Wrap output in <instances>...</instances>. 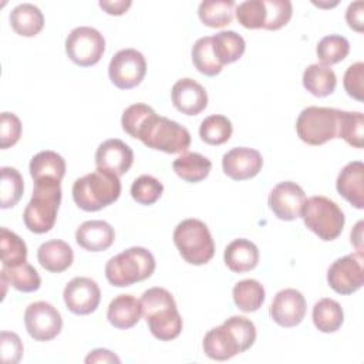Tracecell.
<instances>
[{
  "mask_svg": "<svg viewBox=\"0 0 364 364\" xmlns=\"http://www.w3.org/2000/svg\"><path fill=\"white\" fill-rule=\"evenodd\" d=\"M104 51V36L94 27H75L65 38V53L68 58L80 67L95 65L101 60Z\"/></svg>",
  "mask_w": 364,
  "mask_h": 364,
  "instance_id": "30bf717a",
  "label": "cell"
},
{
  "mask_svg": "<svg viewBox=\"0 0 364 364\" xmlns=\"http://www.w3.org/2000/svg\"><path fill=\"white\" fill-rule=\"evenodd\" d=\"M192 61L195 68L208 77H215L222 71V64L218 61L212 48V36L200 37L192 47Z\"/></svg>",
  "mask_w": 364,
  "mask_h": 364,
  "instance_id": "8d00e7d4",
  "label": "cell"
},
{
  "mask_svg": "<svg viewBox=\"0 0 364 364\" xmlns=\"http://www.w3.org/2000/svg\"><path fill=\"white\" fill-rule=\"evenodd\" d=\"M363 78H364V64L361 61L351 64L346 73H344V78H343V84H344V90L346 92L357 100V101H363Z\"/></svg>",
  "mask_w": 364,
  "mask_h": 364,
  "instance_id": "bcb514c9",
  "label": "cell"
},
{
  "mask_svg": "<svg viewBox=\"0 0 364 364\" xmlns=\"http://www.w3.org/2000/svg\"><path fill=\"white\" fill-rule=\"evenodd\" d=\"M223 260L229 270L235 273H245L257 266L259 249L247 239H235L226 246Z\"/></svg>",
  "mask_w": 364,
  "mask_h": 364,
  "instance_id": "cb8c5ba5",
  "label": "cell"
},
{
  "mask_svg": "<svg viewBox=\"0 0 364 364\" xmlns=\"http://www.w3.org/2000/svg\"><path fill=\"white\" fill-rule=\"evenodd\" d=\"M0 249L3 267H14L27 262L26 242L7 228H0Z\"/></svg>",
  "mask_w": 364,
  "mask_h": 364,
  "instance_id": "d590c367",
  "label": "cell"
},
{
  "mask_svg": "<svg viewBox=\"0 0 364 364\" xmlns=\"http://www.w3.org/2000/svg\"><path fill=\"white\" fill-rule=\"evenodd\" d=\"M33 181L55 179L61 181L65 175V161L54 151H41L36 154L28 165Z\"/></svg>",
  "mask_w": 364,
  "mask_h": 364,
  "instance_id": "4316f807",
  "label": "cell"
},
{
  "mask_svg": "<svg viewBox=\"0 0 364 364\" xmlns=\"http://www.w3.org/2000/svg\"><path fill=\"white\" fill-rule=\"evenodd\" d=\"M146 74V61L141 51L124 48L114 54L108 65L111 82L119 90H131L139 85Z\"/></svg>",
  "mask_w": 364,
  "mask_h": 364,
  "instance_id": "7c38bea8",
  "label": "cell"
},
{
  "mask_svg": "<svg viewBox=\"0 0 364 364\" xmlns=\"http://www.w3.org/2000/svg\"><path fill=\"white\" fill-rule=\"evenodd\" d=\"M0 182V206L1 209L13 208L18 203L24 192V181L21 173L11 166H3Z\"/></svg>",
  "mask_w": 364,
  "mask_h": 364,
  "instance_id": "74e56055",
  "label": "cell"
},
{
  "mask_svg": "<svg viewBox=\"0 0 364 364\" xmlns=\"http://www.w3.org/2000/svg\"><path fill=\"white\" fill-rule=\"evenodd\" d=\"M63 297L71 313L87 316L97 310L101 300V290L95 280L78 276L67 283Z\"/></svg>",
  "mask_w": 364,
  "mask_h": 364,
  "instance_id": "5bb4252c",
  "label": "cell"
},
{
  "mask_svg": "<svg viewBox=\"0 0 364 364\" xmlns=\"http://www.w3.org/2000/svg\"><path fill=\"white\" fill-rule=\"evenodd\" d=\"M173 243L182 259L195 266L208 263L215 255V242L208 226L199 219H185L173 230Z\"/></svg>",
  "mask_w": 364,
  "mask_h": 364,
  "instance_id": "52a82bcc",
  "label": "cell"
},
{
  "mask_svg": "<svg viewBox=\"0 0 364 364\" xmlns=\"http://www.w3.org/2000/svg\"><path fill=\"white\" fill-rule=\"evenodd\" d=\"M154 112V109L146 104H132L122 112L121 125L122 129L132 138H136L138 131L146 121V118Z\"/></svg>",
  "mask_w": 364,
  "mask_h": 364,
  "instance_id": "7bdbcfd3",
  "label": "cell"
},
{
  "mask_svg": "<svg viewBox=\"0 0 364 364\" xmlns=\"http://www.w3.org/2000/svg\"><path fill=\"white\" fill-rule=\"evenodd\" d=\"M173 107L185 115H198L208 107L206 90L192 78H181L172 85Z\"/></svg>",
  "mask_w": 364,
  "mask_h": 364,
  "instance_id": "d6986e66",
  "label": "cell"
},
{
  "mask_svg": "<svg viewBox=\"0 0 364 364\" xmlns=\"http://www.w3.org/2000/svg\"><path fill=\"white\" fill-rule=\"evenodd\" d=\"M10 26L18 36L34 37L44 27V16L37 6L21 3L10 11Z\"/></svg>",
  "mask_w": 364,
  "mask_h": 364,
  "instance_id": "d4e9b609",
  "label": "cell"
},
{
  "mask_svg": "<svg viewBox=\"0 0 364 364\" xmlns=\"http://www.w3.org/2000/svg\"><path fill=\"white\" fill-rule=\"evenodd\" d=\"M337 192L354 208H364V164L361 161L348 162L336 181Z\"/></svg>",
  "mask_w": 364,
  "mask_h": 364,
  "instance_id": "ffe728a7",
  "label": "cell"
},
{
  "mask_svg": "<svg viewBox=\"0 0 364 364\" xmlns=\"http://www.w3.org/2000/svg\"><path fill=\"white\" fill-rule=\"evenodd\" d=\"M142 316L152 336L161 341H171L182 331V317L171 291L164 287H151L141 297Z\"/></svg>",
  "mask_w": 364,
  "mask_h": 364,
  "instance_id": "7a4b0ae2",
  "label": "cell"
},
{
  "mask_svg": "<svg viewBox=\"0 0 364 364\" xmlns=\"http://www.w3.org/2000/svg\"><path fill=\"white\" fill-rule=\"evenodd\" d=\"M263 166L262 154L247 146H236L222 156L225 175L233 181H246L256 176Z\"/></svg>",
  "mask_w": 364,
  "mask_h": 364,
  "instance_id": "e0dca14e",
  "label": "cell"
},
{
  "mask_svg": "<svg viewBox=\"0 0 364 364\" xmlns=\"http://www.w3.org/2000/svg\"><path fill=\"white\" fill-rule=\"evenodd\" d=\"M172 168L183 181L198 183L208 178L212 169V162L198 152H183L173 161Z\"/></svg>",
  "mask_w": 364,
  "mask_h": 364,
  "instance_id": "83f0119b",
  "label": "cell"
},
{
  "mask_svg": "<svg viewBox=\"0 0 364 364\" xmlns=\"http://www.w3.org/2000/svg\"><path fill=\"white\" fill-rule=\"evenodd\" d=\"M26 330L36 341H50L55 338L63 328L60 311L47 301H34L24 311Z\"/></svg>",
  "mask_w": 364,
  "mask_h": 364,
  "instance_id": "4fadbf2b",
  "label": "cell"
},
{
  "mask_svg": "<svg viewBox=\"0 0 364 364\" xmlns=\"http://www.w3.org/2000/svg\"><path fill=\"white\" fill-rule=\"evenodd\" d=\"M0 277L23 293H31L40 289L41 277L38 272L27 262L14 267H1Z\"/></svg>",
  "mask_w": 364,
  "mask_h": 364,
  "instance_id": "d6a6232c",
  "label": "cell"
},
{
  "mask_svg": "<svg viewBox=\"0 0 364 364\" xmlns=\"http://www.w3.org/2000/svg\"><path fill=\"white\" fill-rule=\"evenodd\" d=\"M61 181H34L33 196L23 213L24 225L30 232L41 235L54 228L61 203Z\"/></svg>",
  "mask_w": 364,
  "mask_h": 364,
  "instance_id": "3957f363",
  "label": "cell"
},
{
  "mask_svg": "<svg viewBox=\"0 0 364 364\" xmlns=\"http://www.w3.org/2000/svg\"><path fill=\"white\" fill-rule=\"evenodd\" d=\"M37 260L47 272L63 273L73 264L74 252L67 242L51 239L40 245L37 249Z\"/></svg>",
  "mask_w": 364,
  "mask_h": 364,
  "instance_id": "603a6c76",
  "label": "cell"
},
{
  "mask_svg": "<svg viewBox=\"0 0 364 364\" xmlns=\"http://www.w3.org/2000/svg\"><path fill=\"white\" fill-rule=\"evenodd\" d=\"M327 283L336 293L343 296L360 290L364 283L363 252L357 250L334 260L327 270Z\"/></svg>",
  "mask_w": 364,
  "mask_h": 364,
  "instance_id": "8fae6325",
  "label": "cell"
},
{
  "mask_svg": "<svg viewBox=\"0 0 364 364\" xmlns=\"http://www.w3.org/2000/svg\"><path fill=\"white\" fill-rule=\"evenodd\" d=\"M264 30H279L290 21L293 14V6L289 0H264Z\"/></svg>",
  "mask_w": 364,
  "mask_h": 364,
  "instance_id": "b9f144b4",
  "label": "cell"
},
{
  "mask_svg": "<svg viewBox=\"0 0 364 364\" xmlns=\"http://www.w3.org/2000/svg\"><path fill=\"white\" fill-rule=\"evenodd\" d=\"M235 9L233 0H205L198 7V16L205 26L220 28L233 21Z\"/></svg>",
  "mask_w": 364,
  "mask_h": 364,
  "instance_id": "4dcf8cb0",
  "label": "cell"
},
{
  "mask_svg": "<svg viewBox=\"0 0 364 364\" xmlns=\"http://www.w3.org/2000/svg\"><path fill=\"white\" fill-rule=\"evenodd\" d=\"M212 48L218 61L225 65L237 61L243 55L246 43L245 38L236 31L223 30L212 36Z\"/></svg>",
  "mask_w": 364,
  "mask_h": 364,
  "instance_id": "f1b7e54d",
  "label": "cell"
},
{
  "mask_svg": "<svg viewBox=\"0 0 364 364\" xmlns=\"http://www.w3.org/2000/svg\"><path fill=\"white\" fill-rule=\"evenodd\" d=\"M21 136V121L13 112L0 115V148L7 149L18 142Z\"/></svg>",
  "mask_w": 364,
  "mask_h": 364,
  "instance_id": "ee69618b",
  "label": "cell"
},
{
  "mask_svg": "<svg viewBox=\"0 0 364 364\" xmlns=\"http://www.w3.org/2000/svg\"><path fill=\"white\" fill-rule=\"evenodd\" d=\"M337 138L344 139L353 148H363L364 138V115L360 111L338 109Z\"/></svg>",
  "mask_w": 364,
  "mask_h": 364,
  "instance_id": "836d02e7",
  "label": "cell"
},
{
  "mask_svg": "<svg viewBox=\"0 0 364 364\" xmlns=\"http://www.w3.org/2000/svg\"><path fill=\"white\" fill-rule=\"evenodd\" d=\"M338 109L327 107H307L296 119V132L299 138L313 146L323 145L337 138Z\"/></svg>",
  "mask_w": 364,
  "mask_h": 364,
  "instance_id": "9c48e42d",
  "label": "cell"
},
{
  "mask_svg": "<svg viewBox=\"0 0 364 364\" xmlns=\"http://www.w3.org/2000/svg\"><path fill=\"white\" fill-rule=\"evenodd\" d=\"M346 21L350 28L357 33H363L364 30V3L363 1H353L348 4L346 10Z\"/></svg>",
  "mask_w": 364,
  "mask_h": 364,
  "instance_id": "7dc6e473",
  "label": "cell"
},
{
  "mask_svg": "<svg viewBox=\"0 0 364 364\" xmlns=\"http://www.w3.org/2000/svg\"><path fill=\"white\" fill-rule=\"evenodd\" d=\"M136 139L145 146L165 154H183L191 145V134L183 125L166 117H159L155 111L138 131Z\"/></svg>",
  "mask_w": 364,
  "mask_h": 364,
  "instance_id": "5b68a950",
  "label": "cell"
},
{
  "mask_svg": "<svg viewBox=\"0 0 364 364\" xmlns=\"http://www.w3.org/2000/svg\"><path fill=\"white\" fill-rule=\"evenodd\" d=\"M162 182L151 175H141L131 185V196L139 205L155 203L162 196Z\"/></svg>",
  "mask_w": 364,
  "mask_h": 364,
  "instance_id": "ab89813d",
  "label": "cell"
},
{
  "mask_svg": "<svg viewBox=\"0 0 364 364\" xmlns=\"http://www.w3.org/2000/svg\"><path fill=\"white\" fill-rule=\"evenodd\" d=\"M300 218H303L307 229L324 242L337 239L346 223V216L340 206L321 195L306 199Z\"/></svg>",
  "mask_w": 364,
  "mask_h": 364,
  "instance_id": "ba28073f",
  "label": "cell"
},
{
  "mask_svg": "<svg viewBox=\"0 0 364 364\" xmlns=\"http://www.w3.org/2000/svg\"><path fill=\"white\" fill-rule=\"evenodd\" d=\"M350 53V43L346 37L330 34L323 37L316 47L317 58L323 65H333L343 61Z\"/></svg>",
  "mask_w": 364,
  "mask_h": 364,
  "instance_id": "f35d334b",
  "label": "cell"
},
{
  "mask_svg": "<svg viewBox=\"0 0 364 364\" xmlns=\"http://www.w3.org/2000/svg\"><path fill=\"white\" fill-rule=\"evenodd\" d=\"M235 14L237 21L250 30L263 28L266 21L264 0H246L236 6Z\"/></svg>",
  "mask_w": 364,
  "mask_h": 364,
  "instance_id": "60d3db41",
  "label": "cell"
},
{
  "mask_svg": "<svg viewBox=\"0 0 364 364\" xmlns=\"http://www.w3.org/2000/svg\"><path fill=\"white\" fill-rule=\"evenodd\" d=\"M121 195L119 176L97 169L73 183V199L85 212H97L114 203Z\"/></svg>",
  "mask_w": 364,
  "mask_h": 364,
  "instance_id": "277c9868",
  "label": "cell"
},
{
  "mask_svg": "<svg viewBox=\"0 0 364 364\" xmlns=\"http://www.w3.org/2000/svg\"><path fill=\"white\" fill-rule=\"evenodd\" d=\"M363 222L360 220L357 225H355V228H354V230H351V243H354V246L357 247V250H360V252H363V235H361V232H363Z\"/></svg>",
  "mask_w": 364,
  "mask_h": 364,
  "instance_id": "f907efd6",
  "label": "cell"
},
{
  "mask_svg": "<svg viewBox=\"0 0 364 364\" xmlns=\"http://www.w3.org/2000/svg\"><path fill=\"white\" fill-rule=\"evenodd\" d=\"M23 343L20 337L13 331L0 333V353L4 364H17L23 357Z\"/></svg>",
  "mask_w": 364,
  "mask_h": 364,
  "instance_id": "f6af8a7d",
  "label": "cell"
},
{
  "mask_svg": "<svg viewBox=\"0 0 364 364\" xmlns=\"http://www.w3.org/2000/svg\"><path fill=\"white\" fill-rule=\"evenodd\" d=\"M256 341V327L243 316H232L210 328L202 341L203 353L216 361H225L245 353Z\"/></svg>",
  "mask_w": 364,
  "mask_h": 364,
  "instance_id": "6da1fadb",
  "label": "cell"
},
{
  "mask_svg": "<svg viewBox=\"0 0 364 364\" xmlns=\"http://www.w3.org/2000/svg\"><path fill=\"white\" fill-rule=\"evenodd\" d=\"M131 4H132V1H129V0H114V1L112 0H101L100 1V7L111 16L124 14L131 7Z\"/></svg>",
  "mask_w": 364,
  "mask_h": 364,
  "instance_id": "681fc988",
  "label": "cell"
},
{
  "mask_svg": "<svg viewBox=\"0 0 364 364\" xmlns=\"http://www.w3.org/2000/svg\"><path fill=\"white\" fill-rule=\"evenodd\" d=\"M311 317L318 331L336 333L344 321V311L338 301L324 297L314 304Z\"/></svg>",
  "mask_w": 364,
  "mask_h": 364,
  "instance_id": "f546056e",
  "label": "cell"
},
{
  "mask_svg": "<svg viewBox=\"0 0 364 364\" xmlns=\"http://www.w3.org/2000/svg\"><path fill=\"white\" fill-rule=\"evenodd\" d=\"M303 87L314 97L323 98L334 92L337 77L334 71L320 63L310 64L303 73Z\"/></svg>",
  "mask_w": 364,
  "mask_h": 364,
  "instance_id": "484cf974",
  "label": "cell"
},
{
  "mask_svg": "<svg viewBox=\"0 0 364 364\" xmlns=\"http://www.w3.org/2000/svg\"><path fill=\"white\" fill-rule=\"evenodd\" d=\"M233 127L228 117L213 114L206 117L199 127V136L208 145H222L232 136Z\"/></svg>",
  "mask_w": 364,
  "mask_h": 364,
  "instance_id": "e575fe53",
  "label": "cell"
},
{
  "mask_svg": "<svg viewBox=\"0 0 364 364\" xmlns=\"http://www.w3.org/2000/svg\"><path fill=\"white\" fill-rule=\"evenodd\" d=\"M269 314L280 327H296L306 316V299L296 289H283L276 293Z\"/></svg>",
  "mask_w": 364,
  "mask_h": 364,
  "instance_id": "2e32d148",
  "label": "cell"
},
{
  "mask_svg": "<svg viewBox=\"0 0 364 364\" xmlns=\"http://www.w3.org/2000/svg\"><path fill=\"white\" fill-rule=\"evenodd\" d=\"M142 316V304L132 294H118L114 297L107 310L108 321L119 330L134 327Z\"/></svg>",
  "mask_w": 364,
  "mask_h": 364,
  "instance_id": "7402d4cb",
  "label": "cell"
},
{
  "mask_svg": "<svg viewBox=\"0 0 364 364\" xmlns=\"http://www.w3.org/2000/svg\"><path fill=\"white\" fill-rule=\"evenodd\" d=\"M306 193L291 181L279 182L269 193V208L280 220H294L301 216Z\"/></svg>",
  "mask_w": 364,
  "mask_h": 364,
  "instance_id": "9a60e30c",
  "label": "cell"
},
{
  "mask_svg": "<svg viewBox=\"0 0 364 364\" xmlns=\"http://www.w3.org/2000/svg\"><path fill=\"white\" fill-rule=\"evenodd\" d=\"M233 301L245 313L256 311L262 307L266 293L264 287L255 279H245L235 284L232 290Z\"/></svg>",
  "mask_w": 364,
  "mask_h": 364,
  "instance_id": "1f68e13d",
  "label": "cell"
},
{
  "mask_svg": "<svg viewBox=\"0 0 364 364\" xmlns=\"http://www.w3.org/2000/svg\"><path fill=\"white\" fill-rule=\"evenodd\" d=\"M155 272L154 255L139 246H132L114 257L105 264V277L115 287H127L142 282Z\"/></svg>",
  "mask_w": 364,
  "mask_h": 364,
  "instance_id": "8992f818",
  "label": "cell"
},
{
  "mask_svg": "<svg viewBox=\"0 0 364 364\" xmlns=\"http://www.w3.org/2000/svg\"><path fill=\"white\" fill-rule=\"evenodd\" d=\"M134 162V151L118 138H111L100 144L95 151L97 169L108 171L121 176L129 171Z\"/></svg>",
  "mask_w": 364,
  "mask_h": 364,
  "instance_id": "ac0fdd59",
  "label": "cell"
},
{
  "mask_svg": "<svg viewBox=\"0 0 364 364\" xmlns=\"http://www.w3.org/2000/svg\"><path fill=\"white\" fill-rule=\"evenodd\" d=\"M85 363H121V360L117 354L107 348H95L85 357Z\"/></svg>",
  "mask_w": 364,
  "mask_h": 364,
  "instance_id": "c3c4849f",
  "label": "cell"
},
{
  "mask_svg": "<svg viewBox=\"0 0 364 364\" xmlns=\"http://www.w3.org/2000/svg\"><path fill=\"white\" fill-rule=\"evenodd\" d=\"M75 240L88 252H102L114 243L115 232L105 220H85L78 226Z\"/></svg>",
  "mask_w": 364,
  "mask_h": 364,
  "instance_id": "44dd1931",
  "label": "cell"
}]
</instances>
